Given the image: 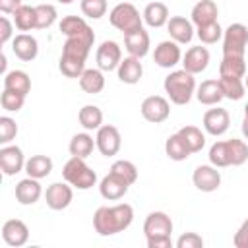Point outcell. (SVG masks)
Returning a JSON list of instances; mask_svg holds the SVG:
<instances>
[{
  "label": "cell",
  "instance_id": "obj_7",
  "mask_svg": "<svg viewBox=\"0 0 248 248\" xmlns=\"http://www.w3.org/2000/svg\"><path fill=\"white\" fill-rule=\"evenodd\" d=\"M95 143H97V149L101 151V155L114 157L120 151V145H122V138H120L118 128L112 126V124H103L97 130Z\"/></svg>",
  "mask_w": 248,
  "mask_h": 248
},
{
  "label": "cell",
  "instance_id": "obj_46",
  "mask_svg": "<svg viewBox=\"0 0 248 248\" xmlns=\"http://www.w3.org/2000/svg\"><path fill=\"white\" fill-rule=\"evenodd\" d=\"M232 244L236 248H248V219L238 227V231L234 232V238H232Z\"/></svg>",
  "mask_w": 248,
  "mask_h": 248
},
{
  "label": "cell",
  "instance_id": "obj_34",
  "mask_svg": "<svg viewBox=\"0 0 248 248\" xmlns=\"http://www.w3.org/2000/svg\"><path fill=\"white\" fill-rule=\"evenodd\" d=\"M165 153H167V157L170 161H184V159H188L192 155L190 149H188V145L184 143V140L180 138L178 132L167 138V141H165Z\"/></svg>",
  "mask_w": 248,
  "mask_h": 248
},
{
  "label": "cell",
  "instance_id": "obj_4",
  "mask_svg": "<svg viewBox=\"0 0 248 248\" xmlns=\"http://www.w3.org/2000/svg\"><path fill=\"white\" fill-rule=\"evenodd\" d=\"M108 21H110V25L114 29L122 31L124 35L130 33V31H134V29L143 27V17L140 16L138 8L134 4H130V2L116 4L110 10V14H108Z\"/></svg>",
  "mask_w": 248,
  "mask_h": 248
},
{
  "label": "cell",
  "instance_id": "obj_5",
  "mask_svg": "<svg viewBox=\"0 0 248 248\" xmlns=\"http://www.w3.org/2000/svg\"><path fill=\"white\" fill-rule=\"evenodd\" d=\"M248 46V27L244 23H231L223 29V56H244Z\"/></svg>",
  "mask_w": 248,
  "mask_h": 248
},
{
  "label": "cell",
  "instance_id": "obj_39",
  "mask_svg": "<svg viewBox=\"0 0 248 248\" xmlns=\"http://www.w3.org/2000/svg\"><path fill=\"white\" fill-rule=\"evenodd\" d=\"M196 35L203 45H213L223 37V29H221L219 21H211V23L196 27Z\"/></svg>",
  "mask_w": 248,
  "mask_h": 248
},
{
  "label": "cell",
  "instance_id": "obj_27",
  "mask_svg": "<svg viewBox=\"0 0 248 248\" xmlns=\"http://www.w3.org/2000/svg\"><path fill=\"white\" fill-rule=\"evenodd\" d=\"M141 17H143V21L149 25V27H163V25H167V21H169V8L163 4V2H149L147 6H145V10H143V14H141Z\"/></svg>",
  "mask_w": 248,
  "mask_h": 248
},
{
  "label": "cell",
  "instance_id": "obj_11",
  "mask_svg": "<svg viewBox=\"0 0 248 248\" xmlns=\"http://www.w3.org/2000/svg\"><path fill=\"white\" fill-rule=\"evenodd\" d=\"M192 182L200 192H215L221 186V172L213 165H200L192 174Z\"/></svg>",
  "mask_w": 248,
  "mask_h": 248
},
{
  "label": "cell",
  "instance_id": "obj_30",
  "mask_svg": "<svg viewBox=\"0 0 248 248\" xmlns=\"http://www.w3.org/2000/svg\"><path fill=\"white\" fill-rule=\"evenodd\" d=\"M95 147H97V143H95V140H93L87 132H81V134L72 136L70 145H68L70 155H72V157H81V159H87V157L93 153Z\"/></svg>",
  "mask_w": 248,
  "mask_h": 248
},
{
  "label": "cell",
  "instance_id": "obj_22",
  "mask_svg": "<svg viewBox=\"0 0 248 248\" xmlns=\"http://www.w3.org/2000/svg\"><path fill=\"white\" fill-rule=\"evenodd\" d=\"M196 97L202 105L205 107H213V105H219L223 97V91H221V85H219V79H203L198 87H196Z\"/></svg>",
  "mask_w": 248,
  "mask_h": 248
},
{
  "label": "cell",
  "instance_id": "obj_43",
  "mask_svg": "<svg viewBox=\"0 0 248 248\" xmlns=\"http://www.w3.org/2000/svg\"><path fill=\"white\" fill-rule=\"evenodd\" d=\"M23 103H25V95H19V93H16V91L4 89L2 95H0V105H2V108L8 110V112H17V110H21Z\"/></svg>",
  "mask_w": 248,
  "mask_h": 248
},
{
  "label": "cell",
  "instance_id": "obj_2",
  "mask_svg": "<svg viewBox=\"0 0 248 248\" xmlns=\"http://www.w3.org/2000/svg\"><path fill=\"white\" fill-rule=\"evenodd\" d=\"M163 87H165L167 97L174 105H188L190 99L196 95V79H194V74L186 72L184 68L170 72L165 78Z\"/></svg>",
  "mask_w": 248,
  "mask_h": 248
},
{
  "label": "cell",
  "instance_id": "obj_31",
  "mask_svg": "<svg viewBox=\"0 0 248 248\" xmlns=\"http://www.w3.org/2000/svg\"><path fill=\"white\" fill-rule=\"evenodd\" d=\"M219 85L223 91L225 99L231 101H240L246 93V85L242 78H231V76H219Z\"/></svg>",
  "mask_w": 248,
  "mask_h": 248
},
{
  "label": "cell",
  "instance_id": "obj_48",
  "mask_svg": "<svg viewBox=\"0 0 248 248\" xmlns=\"http://www.w3.org/2000/svg\"><path fill=\"white\" fill-rule=\"evenodd\" d=\"M170 236H151L147 238V248H170Z\"/></svg>",
  "mask_w": 248,
  "mask_h": 248
},
{
  "label": "cell",
  "instance_id": "obj_10",
  "mask_svg": "<svg viewBox=\"0 0 248 248\" xmlns=\"http://www.w3.org/2000/svg\"><path fill=\"white\" fill-rule=\"evenodd\" d=\"M74 186H70L68 182H52L46 192H45V202L50 209L54 211H62L72 203L74 198Z\"/></svg>",
  "mask_w": 248,
  "mask_h": 248
},
{
  "label": "cell",
  "instance_id": "obj_3",
  "mask_svg": "<svg viewBox=\"0 0 248 248\" xmlns=\"http://www.w3.org/2000/svg\"><path fill=\"white\" fill-rule=\"evenodd\" d=\"M62 176L70 186L78 190H89L97 184L95 170L81 157H70L62 167Z\"/></svg>",
  "mask_w": 248,
  "mask_h": 248
},
{
  "label": "cell",
  "instance_id": "obj_50",
  "mask_svg": "<svg viewBox=\"0 0 248 248\" xmlns=\"http://www.w3.org/2000/svg\"><path fill=\"white\" fill-rule=\"evenodd\" d=\"M242 136L248 140V116L244 114V118H242Z\"/></svg>",
  "mask_w": 248,
  "mask_h": 248
},
{
  "label": "cell",
  "instance_id": "obj_17",
  "mask_svg": "<svg viewBox=\"0 0 248 248\" xmlns=\"http://www.w3.org/2000/svg\"><path fill=\"white\" fill-rule=\"evenodd\" d=\"M12 52H14L19 60L31 62V60H35L37 54H39V43H37V39H35L33 35H29V33H19V35H16L14 41H12Z\"/></svg>",
  "mask_w": 248,
  "mask_h": 248
},
{
  "label": "cell",
  "instance_id": "obj_15",
  "mask_svg": "<svg viewBox=\"0 0 248 248\" xmlns=\"http://www.w3.org/2000/svg\"><path fill=\"white\" fill-rule=\"evenodd\" d=\"M2 238L8 246L19 248L29 240V229L21 219H8L2 225Z\"/></svg>",
  "mask_w": 248,
  "mask_h": 248
},
{
  "label": "cell",
  "instance_id": "obj_1",
  "mask_svg": "<svg viewBox=\"0 0 248 248\" xmlns=\"http://www.w3.org/2000/svg\"><path fill=\"white\" fill-rule=\"evenodd\" d=\"M134 221V209L130 203L103 205L93 215V229L101 236H112L126 231Z\"/></svg>",
  "mask_w": 248,
  "mask_h": 248
},
{
  "label": "cell",
  "instance_id": "obj_42",
  "mask_svg": "<svg viewBox=\"0 0 248 248\" xmlns=\"http://www.w3.org/2000/svg\"><path fill=\"white\" fill-rule=\"evenodd\" d=\"M81 14L89 19H101L107 14V0H81Z\"/></svg>",
  "mask_w": 248,
  "mask_h": 248
},
{
  "label": "cell",
  "instance_id": "obj_16",
  "mask_svg": "<svg viewBox=\"0 0 248 248\" xmlns=\"http://www.w3.org/2000/svg\"><path fill=\"white\" fill-rule=\"evenodd\" d=\"M167 31L178 45H186L194 39V23L182 16H170L167 21Z\"/></svg>",
  "mask_w": 248,
  "mask_h": 248
},
{
  "label": "cell",
  "instance_id": "obj_8",
  "mask_svg": "<svg viewBox=\"0 0 248 248\" xmlns=\"http://www.w3.org/2000/svg\"><path fill=\"white\" fill-rule=\"evenodd\" d=\"M95 60H97V68H101L103 72L116 70L118 64L122 62V48H120V45L116 41H103L97 46Z\"/></svg>",
  "mask_w": 248,
  "mask_h": 248
},
{
  "label": "cell",
  "instance_id": "obj_37",
  "mask_svg": "<svg viewBox=\"0 0 248 248\" xmlns=\"http://www.w3.org/2000/svg\"><path fill=\"white\" fill-rule=\"evenodd\" d=\"M108 172L114 174V176H118V178H120L122 182H126L128 186H132V184L138 180V169H136V165H134L132 161H126V159L114 161Z\"/></svg>",
  "mask_w": 248,
  "mask_h": 248
},
{
  "label": "cell",
  "instance_id": "obj_53",
  "mask_svg": "<svg viewBox=\"0 0 248 248\" xmlns=\"http://www.w3.org/2000/svg\"><path fill=\"white\" fill-rule=\"evenodd\" d=\"M244 114H246V116H248V103H246V105H244Z\"/></svg>",
  "mask_w": 248,
  "mask_h": 248
},
{
  "label": "cell",
  "instance_id": "obj_40",
  "mask_svg": "<svg viewBox=\"0 0 248 248\" xmlns=\"http://www.w3.org/2000/svg\"><path fill=\"white\" fill-rule=\"evenodd\" d=\"M227 145H229V155H231V165L232 167H240L248 161V145L242 141V140H227Z\"/></svg>",
  "mask_w": 248,
  "mask_h": 248
},
{
  "label": "cell",
  "instance_id": "obj_38",
  "mask_svg": "<svg viewBox=\"0 0 248 248\" xmlns=\"http://www.w3.org/2000/svg\"><path fill=\"white\" fill-rule=\"evenodd\" d=\"M209 163L217 169H223V167H231V155H229V145L227 141H215L211 147H209Z\"/></svg>",
  "mask_w": 248,
  "mask_h": 248
},
{
  "label": "cell",
  "instance_id": "obj_25",
  "mask_svg": "<svg viewBox=\"0 0 248 248\" xmlns=\"http://www.w3.org/2000/svg\"><path fill=\"white\" fill-rule=\"evenodd\" d=\"M58 27H60L62 35H66V37H91V35H95L93 29L89 27V23L79 16L62 17Z\"/></svg>",
  "mask_w": 248,
  "mask_h": 248
},
{
  "label": "cell",
  "instance_id": "obj_28",
  "mask_svg": "<svg viewBox=\"0 0 248 248\" xmlns=\"http://www.w3.org/2000/svg\"><path fill=\"white\" fill-rule=\"evenodd\" d=\"M4 89L16 91V93L27 97V93L31 91V78L23 70H12V72L4 74Z\"/></svg>",
  "mask_w": 248,
  "mask_h": 248
},
{
  "label": "cell",
  "instance_id": "obj_35",
  "mask_svg": "<svg viewBox=\"0 0 248 248\" xmlns=\"http://www.w3.org/2000/svg\"><path fill=\"white\" fill-rule=\"evenodd\" d=\"M178 134H180V138L184 140V143L188 145L190 153H198V151L203 149V145H205V136H203V132H202L198 126H192V124L182 126V128L178 130Z\"/></svg>",
  "mask_w": 248,
  "mask_h": 248
},
{
  "label": "cell",
  "instance_id": "obj_12",
  "mask_svg": "<svg viewBox=\"0 0 248 248\" xmlns=\"http://www.w3.org/2000/svg\"><path fill=\"white\" fill-rule=\"evenodd\" d=\"M182 60V52L176 41H161L153 50V62L161 68H174Z\"/></svg>",
  "mask_w": 248,
  "mask_h": 248
},
{
  "label": "cell",
  "instance_id": "obj_49",
  "mask_svg": "<svg viewBox=\"0 0 248 248\" xmlns=\"http://www.w3.org/2000/svg\"><path fill=\"white\" fill-rule=\"evenodd\" d=\"M19 6H21V0H0L2 14H14Z\"/></svg>",
  "mask_w": 248,
  "mask_h": 248
},
{
  "label": "cell",
  "instance_id": "obj_44",
  "mask_svg": "<svg viewBox=\"0 0 248 248\" xmlns=\"http://www.w3.org/2000/svg\"><path fill=\"white\" fill-rule=\"evenodd\" d=\"M17 136V124L10 116H0V143L8 145Z\"/></svg>",
  "mask_w": 248,
  "mask_h": 248
},
{
  "label": "cell",
  "instance_id": "obj_33",
  "mask_svg": "<svg viewBox=\"0 0 248 248\" xmlns=\"http://www.w3.org/2000/svg\"><path fill=\"white\" fill-rule=\"evenodd\" d=\"M14 23L23 33L25 31H31V29H37V12H35V6L21 4L14 12Z\"/></svg>",
  "mask_w": 248,
  "mask_h": 248
},
{
  "label": "cell",
  "instance_id": "obj_26",
  "mask_svg": "<svg viewBox=\"0 0 248 248\" xmlns=\"http://www.w3.org/2000/svg\"><path fill=\"white\" fill-rule=\"evenodd\" d=\"M78 79H79V87L89 95H97L105 89V76L101 68H85Z\"/></svg>",
  "mask_w": 248,
  "mask_h": 248
},
{
  "label": "cell",
  "instance_id": "obj_19",
  "mask_svg": "<svg viewBox=\"0 0 248 248\" xmlns=\"http://www.w3.org/2000/svg\"><path fill=\"white\" fill-rule=\"evenodd\" d=\"M124 46L130 52V56L143 58L149 52V33L143 27L126 33L124 35Z\"/></svg>",
  "mask_w": 248,
  "mask_h": 248
},
{
  "label": "cell",
  "instance_id": "obj_47",
  "mask_svg": "<svg viewBox=\"0 0 248 248\" xmlns=\"http://www.w3.org/2000/svg\"><path fill=\"white\" fill-rule=\"evenodd\" d=\"M12 33H14L12 21H10L6 16H2V17H0V43L6 45V43L12 39Z\"/></svg>",
  "mask_w": 248,
  "mask_h": 248
},
{
  "label": "cell",
  "instance_id": "obj_18",
  "mask_svg": "<svg viewBox=\"0 0 248 248\" xmlns=\"http://www.w3.org/2000/svg\"><path fill=\"white\" fill-rule=\"evenodd\" d=\"M209 64V50L205 46H190L182 56V68L190 74H202Z\"/></svg>",
  "mask_w": 248,
  "mask_h": 248
},
{
  "label": "cell",
  "instance_id": "obj_51",
  "mask_svg": "<svg viewBox=\"0 0 248 248\" xmlns=\"http://www.w3.org/2000/svg\"><path fill=\"white\" fill-rule=\"evenodd\" d=\"M58 2H60V4H72L74 0H58Z\"/></svg>",
  "mask_w": 248,
  "mask_h": 248
},
{
  "label": "cell",
  "instance_id": "obj_13",
  "mask_svg": "<svg viewBox=\"0 0 248 248\" xmlns=\"http://www.w3.org/2000/svg\"><path fill=\"white\" fill-rule=\"evenodd\" d=\"M203 130L209 134V136H223L227 130H229V126H231V116H229V112H227V108H221V107H217V108H209V110H205V114H203Z\"/></svg>",
  "mask_w": 248,
  "mask_h": 248
},
{
  "label": "cell",
  "instance_id": "obj_21",
  "mask_svg": "<svg viewBox=\"0 0 248 248\" xmlns=\"http://www.w3.org/2000/svg\"><path fill=\"white\" fill-rule=\"evenodd\" d=\"M141 58H136V56H126L122 58V62L118 64L116 68V74H118V79L122 83H128V85H136L141 76H143V66L140 62Z\"/></svg>",
  "mask_w": 248,
  "mask_h": 248
},
{
  "label": "cell",
  "instance_id": "obj_14",
  "mask_svg": "<svg viewBox=\"0 0 248 248\" xmlns=\"http://www.w3.org/2000/svg\"><path fill=\"white\" fill-rule=\"evenodd\" d=\"M143 232H145V238H151V236H170L172 221H170V217L165 211H151L145 217Z\"/></svg>",
  "mask_w": 248,
  "mask_h": 248
},
{
  "label": "cell",
  "instance_id": "obj_36",
  "mask_svg": "<svg viewBox=\"0 0 248 248\" xmlns=\"http://www.w3.org/2000/svg\"><path fill=\"white\" fill-rule=\"evenodd\" d=\"M219 76L231 78H244L246 76V62L244 56H223L219 64Z\"/></svg>",
  "mask_w": 248,
  "mask_h": 248
},
{
  "label": "cell",
  "instance_id": "obj_20",
  "mask_svg": "<svg viewBox=\"0 0 248 248\" xmlns=\"http://www.w3.org/2000/svg\"><path fill=\"white\" fill-rule=\"evenodd\" d=\"M41 194H43V188H41V184H39L37 178L27 176V178H23V180H19L16 184V200L21 205H33V203H37L39 198H41Z\"/></svg>",
  "mask_w": 248,
  "mask_h": 248
},
{
  "label": "cell",
  "instance_id": "obj_32",
  "mask_svg": "<svg viewBox=\"0 0 248 248\" xmlns=\"http://www.w3.org/2000/svg\"><path fill=\"white\" fill-rule=\"evenodd\" d=\"M78 120L83 126V130L91 132V130H99L103 126V110L95 105H85L79 108L78 112Z\"/></svg>",
  "mask_w": 248,
  "mask_h": 248
},
{
  "label": "cell",
  "instance_id": "obj_23",
  "mask_svg": "<svg viewBox=\"0 0 248 248\" xmlns=\"http://www.w3.org/2000/svg\"><path fill=\"white\" fill-rule=\"evenodd\" d=\"M217 16H219V8L213 0H200L198 4H194L192 8V14H190V21L200 27V25H205V23H211V21H217Z\"/></svg>",
  "mask_w": 248,
  "mask_h": 248
},
{
  "label": "cell",
  "instance_id": "obj_45",
  "mask_svg": "<svg viewBox=\"0 0 248 248\" xmlns=\"http://www.w3.org/2000/svg\"><path fill=\"white\" fill-rule=\"evenodd\" d=\"M202 246H203V238L198 232H184L176 240V248H202Z\"/></svg>",
  "mask_w": 248,
  "mask_h": 248
},
{
  "label": "cell",
  "instance_id": "obj_29",
  "mask_svg": "<svg viewBox=\"0 0 248 248\" xmlns=\"http://www.w3.org/2000/svg\"><path fill=\"white\" fill-rule=\"evenodd\" d=\"M50 170H52V159L48 155H31L25 161V172L31 178L41 180V178L48 176Z\"/></svg>",
  "mask_w": 248,
  "mask_h": 248
},
{
  "label": "cell",
  "instance_id": "obj_24",
  "mask_svg": "<svg viewBox=\"0 0 248 248\" xmlns=\"http://www.w3.org/2000/svg\"><path fill=\"white\" fill-rule=\"evenodd\" d=\"M99 192H101V196H103L105 200H108V202H116V200H120V198L126 196V192H128V184L122 182L118 176H114V174L108 172V174L103 176V180L99 182Z\"/></svg>",
  "mask_w": 248,
  "mask_h": 248
},
{
  "label": "cell",
  "instance_id": "obj_9",
  "mask_svg": "<svg viewBox=\"0 0 248 248\" xmlns=\"http://www.w3.org/2000/svg\"><path fill=\"white\" fill-rule=\"evenodd\" d=\"M25 155L21 147L17 145H2L0 149V169L6 176H14L21 170H25Z\"/></svg>",
  "mask_w": 248,
  "mask_h": 248
},
{
  "label": "cell",
  "instance_id": "obj_6",
  "mask_svg": "<svg viewBox=\"0 0 248 248\" xmlns=\"http://www.w3.org/2000/svg\"><path fill=\"white\" fill-rule=\"evenodd\" d=\"M140 110H141V116L147 122L161 124L170 116V103L161 95H149V97L143 99Z\"/></svg>",
  "mask_w": 248,
  "mask_h": 248
},
{
  "label": "cell",
  "instance_id": "obj_41",
  "mask_svg": "<svg viewBox=\"0 0 248 248\" xmlns=\"http://www.w3.org/2000/svg\"><path fill=\"white\" fill-rule=\"evenodd\" d=\"M35 12H37V29H48L58 17L56 8L52 4H39L35 6Z\"/></svg>",
  "mask_w": 248,
  "mask_h": 248
},
{
  "label": "cell",
  "instance_id": "obj_52",
  "mask_svg": "<svg viewBox=\"0 0 248 248\" xmlns=\"http://www.w3.org/2000/svg\"><path fill=\"white\" fill-rule=\"evenodd\" d=\"M244 85H246V89H248V72H246V76H244Z\"/></svg>",
  "mask_w": 248,
  "mask_h": 248
}]
</instances>
